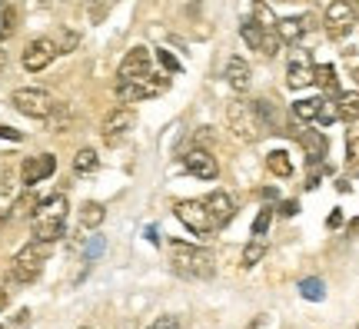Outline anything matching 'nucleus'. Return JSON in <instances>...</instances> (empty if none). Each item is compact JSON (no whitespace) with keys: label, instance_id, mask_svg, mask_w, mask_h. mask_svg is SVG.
<instances>
[{"label":"nucleus","instance_id":"a211bd4d","mask_svg":"<svg viewBox=\"0 0 359 329\" xmlns=\"http://www.w3.org/2000/svg\"><path fill=\"white\" fill-rule=\"evenodd\" d=\"M223 74H226V83H230L233 90H240V93H246L250 83H253V70H250V64H246L243 57H230Z\"/></svg>","mask_w":359,"mask_h":329},{"label":"nucleus","instance_id":"7ed1b4c3","mask_svg":"<svg viewBox=\"0 0 359 329\" xmlns=\"http://www.w3.org/2000/svg\"><path fill=\"white\" fill-rule=\"evenodd\" d=\"M47 256H50V243L30 240L24 250H17V256L11 260V273H7V276H11L13 283H34V279L43 273Z\"/></svg>","mask_w":359,"mask_h":329},{"label":"nucleus","instance_id":"37998d69","mask_svg":"<svg viewBox=\"0 0 359 329\" xmlns=\"http://www.w3.org/2000/svg\"><path fill=\"white\" fill-rule=\"evenodd\" d=\"M349 233H359V220H353V223H349Z\"/></svg>","mask_w":359,"mask_h":329},{"label":"nucleus","instance_id":"20e7f679","mask_svg":"<svg viewBox=\"0 0 359 329\" xmlns=\"http://www.w3.org/2000/svg\"><path fill=\"white\" fill-rule=\"evenodd\" d=\"M167 76L163 74H143V76H133V80H116V100L120 103H137V100H147V97H156L167 90Z\"/></svg>","mask_w":359,"mask_h":329},{"label":"nucleus","instance_id":"f3484780","mask_svg":"<svg viewBox=\"0 0 359 329\" xmlns=\"http://www.w3.org/2000/svg\"><path fill=\"white\" fill-rule=\"evenodd\" d=\"M203 203H206V210H210V216H213L217 227H226V223L233 220V213H236V203L230 200V193H223V190L210 193Z\"/></svg>","mask_w":359,"mask_h":329},{"label":"nucleus","instance_id":"4c0bfd02","mask_svg":"<svg viewBox=\"0 0 359 329\" xmlns=\"http://www.w3.org/2000/svg\"><path fill=\"white\" fill-rule=\"evenodd\" d=\"M280 210H283V216H296V213H299V203H296V200H286Z\"/></svg>","mask_w":359,"mask_h":329},{"label":"nucleus","instance_id":"cd10ccee","mask_svg":"<svg viewBox=\"0 0 359 329\" xmlns=\"http://www.w3.org/2000/svg\"><path fill=\"white\" fill-rule=\"evenodd\" d=\"M253 20H257L263 30H276V13L269 11L263 0H253Z\"/></svg>","mask_w":359,"mask_h":329},{"label":"nucleus","instance_id":"58836bf2","mask_svg":"<svg viewBox=\"0 0 359 329\" xmlns=\"http://www.w3.org/2000/svg\"><path fill=\"white\" fill-rule=\"evenodd\" d=\"M100 250H103V240H93V243L87 246V260H93V256L100 253Z\"/></svg>","mask_w":359,"mask_h":329},{"label":"nucleus","instance_id":"72a5a7b5","mask_svg":"<svg viewBox=\"0 0 359 329\" xmlns=\"http://www.w3.org/2000/svg\"><path fill=\"white\" fill-rule=\"evenodd\" d=\"M13 20H17L13 7H4V27H0V40H7L13 34Z\"/></svg>","mask_w":359,"mask_h":329},{"label":"nucleus","instance_id":"2f4dec72","mask_svg":"<svg viewBox=\"0 0 359 329\" xmlns=\"http://www.w3.org/2000/svg\"><path fill=\"white\" fill-rule=\"evenodd\" d=\"M346 156H349V163H359V130H349V137H346Z\"/></svg>","mask_w":359,"mask_h":329},{"label":"nucleus","instance_id":"423d86ee","mask_svg":"<svg viewBox=\"0 0 359 329\" xmlns=\"http://www.w3.org/2000/svg\"><path fill=\"white\" fill-rule=\"evenodd\" d=\"M323 27H326V34L333 40H346L359 27L356 4H353V0H333V4L326 7V13H323Z\"/></svg>","mask_w":359,"mask_h":329},{"label":"nucleus","instance_id":"7c9ffc66","mask_svg":"<svg viewBox=\"0 0 359 329\" xmlns=\"http://www.w3.org/2000/svg\"><path fill=\"white\" fill-rule=\"evenodd\" d=\"M37 196H34V193H24V196H20V200H17V206H13V216H30L34 213V210H37Z\"/></svg>","mask_w":359,"mask_h":329},{"label":"nucleus","instance_id":"39448f33","mask_svg":"<svg viewBox=\"0 0 359 329\" xmlns=\"http://www.w3.org/2000/svg\"><path fill=\"white\" fill-rule=\"evenodd\" d=\"M11 103H13V110H20V114L30 116V120H47V116H50V110L57 107V100H53L43 87H20V90H13Z\"/></svg>","mask_w":359,"mask_h":329},{"label":"nucleus","instance_id":"c85d7f7f","mask_svg":"<svg viewBox=\"0 0 359 329\" xmlns=\"http://www.w3.org/2000/svg\"><path fill=\"white\" fill-rule=\"evenodd\" d=\"M263 256H266V243H263V240L246 243V250H243V266H246V269H253V266H257Z\"/></svg>","mask_w":359,"mask_h":329},{"label":"nucleus","instance_id":"79ce46f5","mask_svg":"<svg viewBox=\"0 0 359 329\" xmlns=\"http://www.w3.org/2000/svg\"><path fill=\"white\" fill-rule=\"evenodd\" d=\"M4 306H7V290L0 286V309H4Z\"/></svg>","mask_w":359,"mask_h":329},{"label":"nucleus","instance_id":"a19ab883","mask_svg":"<svg viewBox=\"0 0 359 329\" xmlns=\"http://www.w3.org/2000/svg\"><path fill=\"white\" fill-rule=\"evenodd\" d=\"M339 223H343V213H339V210H336V213H330V220H326V227H339Z\"/></svg>","mask_w":359,"mask_h":329},{"label":"nucleus","instance_id":"de8ad7c7","mask_svg":"<svg viewBox=\"0 0 359 329\" xmlns=\"http://www.w3.org/2000/svg\"><path fill=\"white\" fill-rule=\"evenodd\" d=\"M40 4H43V0H40Z\"/></svg>","mask_w":359,"mask_h":329},{"label":"nucleus","instance_id":"c03bdc74","mask_svg":"<svg viewBox=\"0 0 359 329\" xmlns=\"http://www.w3.org/2000/svg\"><path fill=\"white\" fill-rule=\"evenodd\" d=\"M7 227V213H4V210H0V229Z\"/></svg>","mask_w":359,"mask_h":329},{"label":"nucleus","instance_id":"f8f14e48","mask_svg":"<svg viewBox=\"0 0 359 329\" xmlns=\"http://www.w3.org/2000/svg\"><path fill=\"white\" fill-rule=\"evenodd\" d=\"M296 140H299V147L306 150V163L316 166L323 163V156H326V137H323L320 130H309V127H293L290 130Z\"/></svg>","mask_w":359,"mask_h":329},{"label":"nucleus","instance_id":"aec40b11","mask_svg":"<svg viewBox=\"0 0 359 329\" xmlns=\"http://www.w3.org/2000/svg\"><path fill=\"white\" fill-rule=\"evenodd\" d=\"M67 233L64 220H34V240L40 243H57Z\"/></svg>","mask_w":359,"mask_h":329},{"label":"nucleus","instance_id":"473e14b6","mask_svg":"<svg viewBox=\"0 0 359 329\" xmlns=\"http://www.w3.org/2000/svg\"><path fill=\"white\" fill-rule=\"evenodd\" d=\"M269 220H273V213H269V210H259V216L253 220V236H266Z\"/></svg>","mask_w":359,"mask_h":329},{"label":"nucleus","instance_id":"b1692460","mask_svg":"<svg viewBox=\"0 0 359 329\" xmlns=\"http://www.w3.org/2000/svg\"><path fill=\"white\" fill-rule=\"evenodd\" d=\"M103 216H107L103 203H83V206H80V227H83V229H97L103 223Z\"/></svg>","mask_w":359,"mask_h":329},{"label":"nucleus","instance_id":"f03ea898","mask_svg":"<svg viewBox=\"0 0 359 329\" xmlns=\"http://www.w3.org/2000/svg\"><path fill=\"white\" fill-rule=\"evenodd\" d=\"M170 260H173V269L187 279H210L217 273V263H213V253L203 250V246H190V243H170Z\"/></svg>","mask_w":359,"mask_h":329},{"label":"nucleus","instance_id":"1a4fd4ad","mask_svg":"<svg viewBox=\"0 0 359 329\" xmlns=\"http://www.w3.org/2000/svg\"><path fill=\"white\" fill-rule=\"evenodd\" d=\"M240 34H243V40L253 47V51L266 53V57H276V53H280V47H283L280 34H276V30H263L257 20H243Z\"/></svg>","mask_w":359,"mask_h":329},{"label":"nucleus","instance_id":"2eb2a0df","mask_svg":"<svg viewBox=\"0 0 359 329\" xmlns=\"http://www.w3.org/2000/svg\"><path fill=\"white\" fill-rule=\"evenodd\" d=\"M183 163H187V170H190L193 177H200V180H217V173H219L217 156L210 150H190L183 156Z\"/></svg>","mask_w":359,"mask_h":329},{"label":"nucleus","instance_id":"ea45409f","mask_svg":"<svg viewBox=\"0 0 359 329\" xmlns=\"http://www.w3.org/2000/svg\"><path fill=\"white\" fill-rule=\"evenodd\" d=\"M0 137L4 140H20V133H17L13 127H0Z\"/></svg>","mask_w":359,"mask_h":329},{"label":"nucleus","instance_id":"5701e85b","mask_svg":"<svg viewBox=\"0 0 359 329\" xmlns=\"http://www.w3.org/2000/svg\"><path fill=\"white\" fill-rule=\"evenodd\" d=\"M266 170L273 173V177H290L293 173V163H290V156H286V150H273L266 153Z\"/></svg>","mask_w":359,"mask_h":329},{"label":"nucleus","instance_id":"412c9836","mask_svg":"<svg viewBox=\"0 0 359 329\" xmlns=\"http://www.w3.org/2000/svg\"><path fill=\"white\" fill-rule=\"evenodd\" d=\"M336 116L346 120V123H356L359 120V93L349 90V93H339L336 97Z\"/></svg>","mask_w":359,"mask_h":329},{"label":"nucleus","instance_id":"ddd939ff","mask_svg":"<svg viewBox=\"0 0 359 329\" xmlns=\"http://www.w3.org/2000/svg\"><path fill=\"white\" fill-rule=\"evenodd\" d=\"M150 64H154V57H150V51H147V47H133V51H127V57L120 60L116 80H133V76L150 74Z\"/></svg>","mask_w":359,"mask_h":329},{"label":"nucleus","instance_id":"c756f323","mask_svg":"<svg viewBox=\"0 0 359 329\" xmlns=\"http://www.w3.org/2000/svg\"><path fill=\"white\" fill-rule=\"evenodd\" d=\"M299 290H303V296H306V300H323V296H326V290H323V279H303V283H299Z\"/></svg>","mask_w":359,"mask_h":329},{"label":"nucleus","instance_id":"6ab92c4d","mask_svg":"<svg viewBox=\"0 0 359 329\" xmlns=\"http://www.w3.org/2000/svg\"><path fill=\"white\" fill-rule=\"evenodd\" d=\"M286 83L293 90H303V87H309L313 83V64L309 60H290V70H286Z\"/></svg>","mask_w":359,"mask_h":329},{"label":"nucleus","instance_id":"4be33fe9","mask_svg":"<svg viewBox=\"0 0 359 329\" xmlns=\"http://www.w3.org/2000/svg\"><path fill=\"white\" fill-rule=\"evenodd\" d=\"M37 220H67V196H50L37 203Z\"/></svg>","mask_w":359,"mask_h":329},{"label":"nucleus","instance_id":"f257e3e1","mask_svg":"<svg viewBox=\"0 0 359 329\" xmlns=\"http://www.w3.org/2000/svg\"><path fill=\"white\" fill-rule=\"evenodd\" d=\"M226 123H230V133L240 140V143H259V140L269 133L257 100H233L230 107H226Z\"/></svg>","mask_w":359,"mask_h":329},{"label":"nucleus","instance_id":"393cba45","mask_svg":"<svg viewBox=\"0 0 359 329\" xmlns=\"http://www.w3.org/2000/svg\"><path fill=\"white\" fill-rule=\"evenodd\" d=\"M47 123H50L53 133H64V130L74 123V110H70L67 103H57V107L50 110V116H47Z\"/></svg>","mask_w":359,"mask_h":329},{"label":"nucleus","instance_id":"6e6552de","mask_svg":"<svg viewBox=\"0 0 359 329\" xmlns=\"http://www.w3.org/2000/svg\"><path fill=\"white\" fill-rule=\"evenodd\" d=\"M57 53H60V47H57V40L50 37H37L30 40L24 47V70H30V74H40V70H47V67L57 60Z\"/></svg>","mask_w":359,"mask_h":329},{"label":"nucleus","instance_id":"e433bc0d","mask_svg":"<svg viewBox=\"0 0 359 329\" xmlns=\"http://www.w3.org/2000/svg\"><path fill=\"white\" fill-rule=\"evenodd\" d=\"M156 60H160V64L167 67V70H173V74H180V64H177V60H173V57H170L167 51H156Z\"/></svg>","mask_w":359,"mask_h":329},{"label":"nucleus","instance_id":"c9c22d12","mask_svg":"<svg viewBox=\"0 0 359 329\" xmlns=\"http://www.w3.org/2000/svg\"><path fill=\"white\" fill-rule=\"evenodd\" d=\"M150 329H180V316H160L150 323Z\"/></svg>","mask_w":359,"mask_h":329},{"label":"nucleus","instance_id":"a878e982","mask_svg":"<svg viewBox=\"0 0 359 329\" xmlns=\"http://www.w3.org/2000/svg\"><path fill=\"white\" fill-rule=\"evenodd\" d=\"M313 83H320L323 90L336 93V90H339V83H336V67H330V64L313 67Z\"/></svg>","mask_w":359,"mask_h":329},{"label":"nucleus","instance_id":"0eeeda50","mask_svg":"<svg viewBox=\"0 0 359 329\" xmlns=\"http://www.w3.org/2000/svg\"><path fill=\"white\" fill-rule=\"evenodd\" d=\"M173 213H177V220L190 229L193 236H210V233L217 229L213 216L206 210V203H200V200H180L177 206H173Z\"/></svg>","mask_w":359,"mask_h":329},{"label":"nucleus","instance_id":"4468645a","mask_svg":"<svg viewBox=\"0 0 359 329\" xmlns=\"http://www.w3.org/2000/svg\"><path fill=\"white\" fill-rule=\"evenodd\" d=\"M57 170V160H53V153H40V156H27L24 166H20V177H24L27 187H34L40 180H47Z\"/></svg>","mask_w":359,"mask_h":329},{"label":"nucleus","instance_id":"9d476101","mask_svg":"<svg viewBox=\"0 0 359 329\" xmlns=\"http://www.w3.org/2000/svg\"><path fill=\"white\" fill-rule=\"evenodd\" d=\"M133 123H137V116H133V110L130 107H114L110 114L103 116L100 123V133L107 143H116L120 137H127L130 130H133Z\"/></svg>","mask_w":359,"mask_h":329},{"label":"nucleus","instance_id":"f704fd0d","mask_svg":"<svg viewBox=\"0 0 359 329\" xmlns=\"http://www.w3.org/2000/svg\"><path fill=\"white\" fill-rule=\"evenodd\" d=\"M77 34H74V30H64V34H60V43H57V47H60V53H70L74 51V47H77Z\"/></svg>","mask_w":359,"mask_h":329},{"label":"nucleus","instance_id":"dca6fc26","mask_svg":"<svg viewBox=\"0 0 359 329\" xmlns=\"http://www.w3.org/2000/svg\"><path fill=\"white\" fill-rule=\"evenodd\" d=\"M306 30H313V17H309V13H303V17H283V20H276V34H280L283 43H299Z\"/></svg>","mask_w":359,"mask_h":329},{"label":"nucleus","instance_id":"bb28decb","mask_svg":"<svg viewBox=\"0 0 359 329\" xmlns=\"http://www.w3.org/2000/svg\"><path fill=\"white\" fill-rule=\"evenodd\" d=\"M97 150H90V147H83V150H77V156H74V170L77 173H93L97 170Z\"/></svg>","mask_w":359,"mask_h":329},{"label":"nucleus","instance_id":"9b49d317","mask_svg":"<svg viewBox=\"0 0 359 329\" xmlns=\"http://www.w3.org/2000/svg\"><path fill=\"white\" fill-rule=\"evenodd\" d=\"M296 120H309V123H320V127H330L336 120V110H330V103L323 97H309V100H296L293 103Z\"/></svg>","mask_w":359,"mask_h":329},{"label":"nucleus","instance_id":"a18cd8bd","mask_svg":"<svg viewBox=\"0 0 359 329\" xmlns=\"http://www.w3.org/2000/svg\"><path fill=\"white\" fill-rule=\"evenodd\" d=\"M0 74H4V53H0Z\"/></svg>","mask_w":359,"mask_h":329},{"label":"nucleus","instance_id":"49530a36","mask_svg":"<svg viewBox=\"0 0 359 329\" xmlns=\"http://www.w3.org/2000/svg\"><path fill=\"white\" fill-rule=\"evenodd\" d=\"M80 329H90V326H80Z\"/></svg>","mask_w":359,"mask_h":329}]
</instances>
